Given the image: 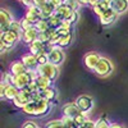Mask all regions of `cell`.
Instances as JSON below:
<instances>
[{"label":"cell","instance_id":"6da1fadb","mask_svg":"<svg viewBox=\"0 0 128 128\" xmlns=\"http://www.w3.org/2000/svg\"><path fill=\"white\" fill-rule=\"evenodd\" d=\"M113 69H114L113 63L108 58L101 56V59L99 60L98 66H96V68H95L94 72L98 74L99 77H108V76H110V74H112Z\"/></svg>","mask_w":128,"mask_h":128},{"label":"cell","instance_id":"7a4b0ae2","mask_svg":"<svg viewBox=\"0 0 128 128\" xmlns=\"http://www.w3.org/2000/svg\"><path fill=\"white\" fill-rule=\"evenodd\" d=\"M37 72H38V74L45 76V77H48L49 80H51L52 82H54L59 76V67L54 66V64H51V63H46V64H44V66H38Z\"/></svg>","mask_w":128,"mask_h":128},{"label":"cell","instance_id":"3957f363","mask_svg":"<svg viewBox=\"0 0 128 128\" xmlns=\"http://www.w3.org/2000/svg\"><path fill=\"white\" fill-rule=\"evenodd\" d=\"M19 40H22V36L10 30L4 32V34H0V44L5 45L8 49H12Z\"/></svg>","mask_w":128,"mask_h":128},{"label":"cell","instance_id":"277c9868","mask_svg":"<svg viewBox=\"0 0 128 128\" xmlns=\"http://www.w3.org/2000/svg\"><path fill=\"white\" fill-rule=\"evenodd\" d=\"M74 102H76V105L78 106V109L81 110V113H84V114H87L88 112H91L92 108H94V100H92V98H90L88 95H80Z\"/></svg>","mask_w":128,"mask_h":128},{"label":"cell","instance_id":"5b68a950","mask_svg":"<svg viewBox=\"0 0 128 128\" xmlns=\"http://www.w3.org/2000/svg\"><path fill=\"white\" fill-rule=\"evenodd\" d=\"M13 20H14L13 16L9 10H6L5 8L0 9V34H4V32L9 31V27Z\"/></svg>","mask_w":128,"mask_h":128},{"label":"cell","instance_id":"8992f818","mask_svg":"<svg viewBox=\"0 0 128 128\" xmlns=\"http://www.w3.org/2000/svg\"><path fill=\"white\" fill-rule=\"evenodd\" d=\"M48 59H49V63L54 64V66H60L64 60V51L62 48L59 46H54L49 52H48Z\"/></svg>","mask_w":128,"mask_h":128},{"label":"cell","instance_id":"52a82bcc","mask_svg":"<svg viewBox=\"0 0 128 128\" xmlns=\"http://www.w3.org/2000/svg\"><path fill=\"white\" fill-rule=\"evenodd\" d=\"M31 100H32V94H30L26 90H22V91H19V94L17 95V98L12 102H13V105L16 106V108L23 109L28 102H31Z\"/></svg>","mask_w":128,"mask_h":128},{"label":"cell","instance_id":"ba28073f","mask_svg":"<svg viewBox=\"0 0 128 128\" xmlns=\"http://www.w3.org/2000/svg\"><path fill=\"white\" fill-rule=\"evenodd\" d=\"M100 59H101V56L98 54V52L91 51V52H87V54L83 56V64H84V67H86L88 70L94 72Z\"/></svg>","mask_w":128,"mask_h":128},{"label":"cell","instance_id":"9c48e42d","mask_svg":"<svg viewBox=\"0 0 128 128\" xmlns=\"http://www.w3.org/2000/svg\"><path fill=\"white\" fill-rule=\"evenodd\" d=\"M20 60L24 64V67L27 68V70H35L38 68V63H37V58L36 55H34L32 52H24V54L20 56Z\"/></svg>","mask_w":128,"mask_h":128},{"label":"cell","instance_id":"30bf717a","mask_svg":"<svg viewBox=\"0 0 128 128\" xmlns=\"http://www.w3.org/2000/svg\"><path fill=\"white\" fill-rule=\"evenodd\" d=\"M118 17H119V14L115 13L114 10L110 8L108 10H105V12L99 17V20H100V23L102 26H110V24H113L115 22L116 19H118Z\"/></svg>","mask_w":128,"mask_h":128},{"label":"cell","instance_id":"8fae6325","mask_svg":"<svg viewBox=\"0 0 128 128\" xmlns=\"http://www.w3.org/2000/svg\"><path fill=\"white\" fill-rule=\"evenodd\" d=\"M36 102V114L35 116H45L50 113L51 110V102L45 100V99H41Z\"/></svg>","mask_w":128,"mask_h":128},{"label":"cell","instance_id":"7c38bea8","mask_svg":"<svg viewBox=\"0 0 128 128\" xmlns=\"http://www.w3.org/2000/svg\"><path fill=\"white\" fill-rule=\"evenodd\" d=\"M31 77H30V74L28 72L23 73V74H19V76H14V81H13V84L19 90V91H22L24 88H27V86L30 84L31 82Z\"/></svg>","mask_w":128,"mask_h":128},{"label":"cell","instance_id":"4fadbf2b","mask_svg":"<svg viewBox=\"0 0 128 128\" xmlns=\"http://www.w3.org/2000/svg\"><path fill=\"white\" fill-rule=\"evenodd\" d=\"M24 18L28 19L32 24H36L38 20L41 19V9L38 6H36V5L31 6V8H27Z\"/></svg>","mask_w":128,"mask_h":128},{"label":"cell","instance_id":"5bb4252c","mask_svg":"<svg viewBox=\"0 0 128 128\" xmlns=\"http://www.w3.org/2000/svg\"><path fill=\"white\" fill-rule=\"evenodd\" d=\"M62 112H63V116H68V118H72V119H74L78 114H81V110L78 109L76 102H68L66 105H63Z\"/></svg>","mask_w":128,"mask_h":128},{"label":"cell","instance_id":"9a60e30c","mask_svg":"<svg viewBox=\"0 0 128 128\" xmlns=\"http://www.w3.org/2000/svg\"><path fill=\"white\" fill-rule=\"evenodd\" d=\"M36 40H38V31L35 27L23 31V34H22V41L24 42L26 45H31L32 42L36 41Z\"/></svg>","mask_w":128,"mask_h":128},{"label":"cell","instance_id":"2e32d148","mask_svg":"<svg viewBox=\"0 0 128 128\" xmlns=\"http://www.w3.org/2000/svg\"><path fill=\"white\" fill-rule=\"evenodd\" d=\"M110 8L115 13H118L120 16L128 10V0H112V6Z\"/></svg>","mask_w":128,"mask_h":128},{"label":"cell","instance_id":"e0dca14e","mask_svg":"<svg viewBox=\"0 0 128 128\" xmlns=\"http://www.w3.org/2000/svg\"><path fill=\"white\" fill-rule=\"evenodd\" d=\"M9 72L12 73L13 76H19V74H23V73H26L28 70L24 67V64L22 63V60H16V62H13L12 64H10Z\"/></svg>","mask_w":128,"mask_h":128},{"label":"cell","instance_id":"ac0fdd59","mask_svg":"<svg viewBox=\"0 0 128 128\" xmlns=\"http://www.w3.org/2000/svg\"><path fill=\"white\" fill-rule=\"evenodd\" d=\"M28 50L34 55H38V54H41V52H46L45 44H44V42H41L40 40H36V41L32 42L31 45H28Z\"/></svg>","mask_w":128,"mask_h":128},{"label":"cell","instance_id":"d6986e66","mask_svg":"<svg viewBox=\"0 0 128 128\" xmlns=\"http://www.w3.org/2000/svg\"><path fill=\"white\" fill-rule=\"evenodd\" d=\"M40 92H41L42 99H45V100H48V101H50V102L54 101V100L56 99V95H58V91H56V88H55L54 86H50V87H48V88H45V90L40 91Z\"/></svg>","mask_w":128,"mask_h":128},{"label":"cell","instance_id":"ffe728a7","mask_svg":"<svg viewBox=\"0 0 128 128\" xmlns=\"http://www.w3.org/2000/svg\"><path fill=\"white\" fill-rule=\"evenodd\" d=\"M73 12H76V10H72V9H69L68 6H66V5H62V6H59L56 10H55V14L59 17V18H62L63 20H68L69 18H70V16H72V13Z\"/></svg>","mask_w":128,"mask_h":128},{"label":"cell","instance_id":"44dd1931","mask_svg":"<svg viewBox=\"0 0 128 128\" xmlns=\"http://www.w3.org/2000/svg\"><path fill=\"white\" fill-rule=\"evenodd\" d=\"M18 94H19V90L14 86V84H6L5 86V92H4V99L13 101L17 98Z\"/></svg>","mask_w":128,"mask_h":128},{"label":"cell","instance_id":"7402d4cb","mask_svg":"<svg viewBox=\"0 0 128 128\" xmlns=\"http://www.w3.org/2000/svg\"><path fill=\"white\" fill-rule=\"evenodd\" d=\"M36 83H37L40 91H42V90H45V88L52 86V81L49 80V78L45 77V76H41V74H38V77L36 78Z\"/></svg>","mask_w":128,"mask_h":128},{"label":"cell","instance_id":"603a6c76","mask_svg":"<svg viewBox=\"0 0 128 128\" xmlns=\"http://www.w3.org/2000/svg\"><path fill=\"white\" fill-rule=\"evenodd\" d=\"M40 9H41V19H49L52 14L55 13V9L52 8L49 3H46L45 5H42Z\"/></svg>","mask_w":128,"mask_h":128},{"label":"cell","instance_id":"cb8c5ba5","mask_svg":"<svg viewBox=\"0 0 128 128\" xmlns=\"http://www.w3.org/2000/svg\"><path fill=\"white\" fill-rule=\"evenodd\" d=\"M48 22H49V26H50V28L51 30H59L60 27H62V24H63V19L62 18H59L55 13L52 14L49 19H48Z\"/></svg>","mask_w":128,"mask_h":128},{"label":"cell","instance_id":"d4e9b609","mask_svg":"<svg viewBox=\"0 0 128 128\" xmlns=\"http://www.w3.org/2000/svg\"><path fill=\"white\" fill-rule=\"evenodd\" d=\"M72 27L73 24L70 22H68V20H63V24L62 27L58 30V34L60 36H67V35H72Z\"/></svg>","mask_w":128,"mask_h":128},{"label":"cell","instance_id":"484cf974","mask_svg":"<svg viewBox=\"0 0 128 128\" xmlns=\"http://www.w3.org/2000/svg\"><path fill=\"white\" fill-rule=\"evenodd\" d=\"M72 40H73V35H67V36H60L58 40V44L56 46L64 49V48H68L72 44Z\"/></svg>","mask_w":128,"mask_h":128},{"label":"cell","instance_id":"4316f807","mask_svg":"<svg viewBox=\"0 0 128 128\" xmlns=\"http://www.w3.org/2000/svg\"><path fill=\"white\" fill-rule=\"evenodd\" d=\"M35 28L38 31V34L40 32H46L50 30V26H49V22H48V19H40L38 22L35 24Z\"/></svg>","mask_w":128,"mask_h":128},{"label":"cell","instance_id":"83f0119b","mask_svg":"<svg viewBox=\"0 0 128 128\" xmlns=\"http://www.w3.org/2000/svg\"><path fill=\"white\" fill-rule=\"evenodd\" d=\"M22 112H23L24 114H27V115L35 116V114H36V102H35V101L28 102V104L24 106V108L22 109Z\"/></svg>","mask_w":128,"mask_h":128},{"label":"cell","instance_id":"f1b7e54d","mask_svg":"<svg viewBox=\"0 0 128 128\" xmlns=\"http://www.w3.org/2000/svg\"><path fill=\"white\" fill-rule=\"evenodd\" d=\"M9 30L16 32V34H18V35H20V36H22V34H23V28H22V26H20V20H16L14 19L12 22V24H10Z\"/></svg>","mask_w":128,"mask_h":128},{"label":"cell","instance_id":"f546056e","mask_svg":"<svg viewBox=\"0 0 128 128\" xmlns=\"http://www.w3.org/2000/svg\"><path fill=\"white\" fill-rule=\"evenodd\" d=\"M45 128H66L64 127V123L60 119H52V120H49L45 126Z\"/></svg>","mask_w":128,"mask_h":128},{"label":"cell","instance_id":"4dcf8cb0","mask_svg":"<svg viewBox=\"0 0 128 128\" xmlns=\"http://www.w3.org/2000/svg\"><path fill=\"white\" fill-rule=\"evenodd\" d=\"M63 4L66 6H68L69 9H72V10H76V12H78V9L82 8L81 4L77 2V0H64Z\"/></svg>","mask_w":128,"mask_h":128},{"label":"cell","instance_id":"1f68e13d","mask_svg":"<svg viewBox=\"0 0 128 128\" xmlns=\"http://www.w3.org/2000/svg\"><path fill=\"white\" fill-rule=\"evenodd\" d=\"M62 120L64 123V127L66 128H80V126L76 123V120L68 118V116H62Z\"/></svg>","mask_w":128,"mask_h":128},{"label":"cell","instance_id":"d6a6232c","mask_svg":"<svg viewBox=\"0 0 128 128\" xmlns=\"http://www.w3.org/2000/svg\"><path fill=\"white\" fill-rule=\"evenodd\" d=\"M13 81H14V76L10 72H4L3 76H2V82L5 83V84H13Z\"/></svg>","mask_w":128,"mask_h":128},{"label":"cell","instance_id":"836d02e7","mask_svg":"<svg viewBox=\"0 0 128 128\" xmlns=\"http://www.w3.org/2000/svg\"><path fill=\"white\" fill-rule=\"evenodd\" d=\"M50 35H51V28L46 32H40L38 34V40L41 42H44V44H48L50 42Z\"/></svg>","mask_w":128,"mask_h":128},{"label":"cell","instance_id":"e575fe53","mask_svg":"<svg viewBox=\"0 0 128 128\" xmlns=\"http://www.w3.org/2000/svg\"><path fill=\"white\" fill-rule=\"evenodd\" d=\"M110 124L108 122V119L106 118H99V119H96V128H110Z\"/></svg>","mask_w":128,"mask_h":128},{"label":"cell","instance_id":"d590c367","mask_svg":"<svg viewBox=\"0 0 128 128\" xmlns=\"http://www.w3.org/2000/svg\"><path fill=\"white\" fill-rule=\"evenodd\" d=\"M26 91H28L30 94H36V92H40V88H38V86H37V83H36V81H31L30 82V84L27 86V88H24Z\"/></svg>","mask_w":128,"mask_h":128},{"label":"cell","instance_id":"8d00e7d4","mask_svg":"<svg viewBox=\"0 0 128 128\" xmlns=\"http://www.w3.org/2000/svg\"><path fill=\"white\" fill-rule=\"evenodd\" d=\"M88 119V116H87V114H84V113H81V114H78L76 118H74V120H76V123L80 126V128L83 126V123L86 122Z\"/></svg>","mask_w":128,"mask_h":128},{"label":"cell","instance_id":"74e56055","mask_svg":"<svg viewBox=\"0 0 128 128\" xmlns=\"http://www.w3.org/2000/svg\"><path fill=\"white\" fill-rule=\"evenodd\" d=\"M37 58V63L38 66H44V64L49 63V59H48V52H41V54L36 55Z\"/></svg>","mask_w":128,"mask_h":128},{"label":"cell","instance_id":"f35d334b","mask_svg":"<svg viewBox=\"0 0 128 128\" xmlns=\"http://www.w3.org/2000/svg\"><path fill=\"white\" fill-rule=\"evenodd\" d=\"M20 26H22V28H23V31H26V30H30V28H32V27H35V24H32L28 19H26L24 17L20 19Z\"/></svg>","mask_w":128,"mask_h":128},{"label":"cell","instance_id":"ab89813d","mask_svg":"<svg viewBox=\"0 0 128 128\" xmlns=\"http://www.w3.org/2000/svg\"><path fill=\"white\" fill-rule=\"evenodd\" d=\"M81 128H96V120H92V119H87L86 122L83 123V126Z\"/></svg>","mask_w":128,"mask_h":128},{"label":"cell","instance_id":"60d3db41","mask_svg":"<svg viewBox=\"0 0 128 128\" xmlns=\"http://www.w3.org/2000/svg\"><path fill=\"white\" fill-rule=\"evenodd\" d=\"M22 128H38V126L36 124V122L34 120H26L22 126Z\"/></svg>","mask_w":128,"mask_h":128},{"label":"cell","instance_id":"b9f144b4","mask_svg":"<svg viewBox=\"0 0 128 128\" xmlns=\"http://www.w3.org/2000/svg\"><path fill=\"white\" fill-rule=\"evenodd\" d=\"M92 10H94V13H95L96 16H98V17H100V16H101V14H102V13L105 12V10H104V9H102V8L100 6V4L95 5V6L92 8Z\"/></svg>","mask_w":128,"mask_h":128},{"label":"cell","instance_id":"7bdbcfd3","mask_svg":"<svg viewBox=\"0 0 128 128\" xmlns=\"http://www.w3.org/2000/svg\"><path fill=\"white\" fill-rule=\"evenodd\" d=\"M77 20H78V12H73L72 16H70V18L68 19V22H70L72 24H74Z\"/></svg>","mask_w":128,"mask_h":128},{"label":"cell","instance_id":"ee69618b","mask_svg":"<svg viewBox=\"0 0 128 128\" xmlns=\"http://www.w3.org/2000/svg\"><path fill=\"white\" fill-rule=\"evenodd\" d=\"M20 3H22L26 8H31L35 5V0H20Z\"/></svg>","mask_w":128,"mask_h":128},{"label":"cell","instance_id":"f6af8a7d","mask_svg":"<svg viewBox=\"0 0 128 128\" xmlns=\"http://www.w3.org/2000/svg\"><path fill=\"white\" fill-rule=\"evenodd\" d=\"M46 3H48V0H35V5L38 6V8H41L42 5H45Z\"/></svg>","mask_w":128,"mask_h":128},{"label":"cell","instance_id":"bcb514c9","mask_svg":"<svg viewBox=\"0 0 128 128\" xmlns=\"http://www.w3.org/2000/svg\"><path fill=\"white\" fill-rule=\"evenodd\" d=\"M77 2L81 4V6H87V5H90V0H77Z\"/></svg>","mask_w":128,"mask_h":128},{"label":"cell","instance_id":"7dc6e473","mask_svg":"<svg viewBox=\"0 0 128 128\" xmlns=\"http://www.w3.org/2000/svg\"><path fill=\"white\" fill-rule=\"evenodd\" d=\"M110 128H126V127L122 126V124H119V123H112L110 124Z\"/></svg>","mask_w":128,"mask_h":128},{"label":"cell","instance_id":"c3c4849f","mask_svg":"<svg viewBox=\"0 0 128 128\" xmlns=\"http://www.w3.org/2000/svg\"><path fill=\"white\" fill-rule=\"evenodd\" d=\"M8 50V48L5 46V45H3V44H0V52H5Z\"/></svg>","mask_w":128,"mask_h":128}]
</instances>
